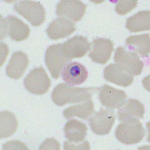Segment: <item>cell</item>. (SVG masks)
I'll list each match as a JSON object with an SVG mask.
<instances>
[{
  "label": "cell",
  "instance_id": "8",
  "mask_svg": "<svg viewBox=\"0 0 150 150\" xmlns=\"http://www.w3.org/2000/svg\"><path fill=\"white\" fill-rule=\"evenodd\" d=\"M114 60L134 76L140 75L143 70V62L140 60L138 55L133 52L127 51L122 47L116 49Z\"/></svg>",
  "mask_w": 150,
  "mask_h": 150
},
{
  "label": "cell",
  "instance_id": "24",
  "mask_svg": "<svg viewBox=\"0 0 150 150\" xmlns=\"http://www.w3.org/2000/svg\"><path fill=\"white\" fill-rule=\"evenodd\" d=\"M64 149L65 150H90V145L89 142L86 140L84 142L79 144L70 143L68 141L64 142Z\"/></svg>",
  "mask_w": 150,
  "mask_h": 150
},
{
  "label": "cell",
  "instance_id": "5",
  "mask_svg": "<svg viewBox=\"0 0 150 150\" xmlns=\"http://www.w3.org/2000/svg\"><path fill=\"white\" fill-rule=\"evenodd\" d=\"M62 44L50 46L45 53V61L52 77L58 79L66 65L72 60L65 55Z\"/></svg>",
  "mask_w": 150,
  "mask_h": 150
},
{
  "label": "cell",
  "instance_id": "13",
  "mask_svg": "<svg viewBox=\"0 0 150 150\" xmlns=\"http://www.w3.org/2000/svg\"><path fill=\"white\" fill-rule=\"evenodd\" d=\"M75 24L67 19L59 18L52 22L47 29L50 39L53 40L64 39L71 35L75 31Z\"/></svg>",
  "mask_w": 150,
  "mask_h": 150
},
{
  "label": "cell",
  "instance_id": "6",
  "mask_svg": "<svg viewBox=\"0 0 150 150\" xmlns=\"http://www.w3.org/2000/svg\"><path fill=\"white\" fill-rule=\"evenodd\" d=\"M94 112L88 120L91 130L98 135H107L116 121L114 109L102 107L99 112Z\"/></svg>",
  "mask_w": 150,
  "mask_h": 150
},
{
  "label": "cell",
  "instance_id": "20",
  "mask_svg": "<svg viewBox=\"0 0 150 150\" xmlns=\"http://www.w3.org/2000/svg\"><path fill=\"white\" fill-rule=\"evenodd\" d=\"M126 27L130 33L149 31L150 29V12L140 11L127 19Z\"/></svg>",
  "mask_w": 150,
  "mask_h": 150
},
{
  "label": "cell",
  "instance_id": "26",
  "mask_svg": "<svg viewBox=\"0 0 150 150\" xmlns=\"http://www.w3.org/2000/svg\"><path fill=\"white\" fill-rule=\"evenodd\" d=\"M4 150H29L25 144L18 140L11 141L3 145Z\"/></svg>",
  "mask_w": 150,
  "mask_h": 150
},
{
  "label": "cell",
  "instance_id": "3",
  "mask_svg": "<svg viewBox=\"0 0 150 150\" xmlns=\"http://www.w3.org/2000/svg\"><path fill=\"white\" fill-rule=\"evenodd\" d=\"M14 10L25 18L32 26L39 27L44 23L46 13L40 2L33 1H19L14 5Z\"/></svg>",
  "mask_w": 150,
  "mask_h": 150
},
{
  "label": "cell",
  "instance_id": "9",
  "mask_svg": "<svg viewBox=\"0 0 150 150\" xmlns=\"http://www.w3.org/2000/svg\"><path fill=\"white\" fill-rule=\"evenodd\" d=\"M91 46L89 57L93 61L102 65L106 64L109 61L114 50V44L111 40L106 38L94 40Z\"/></svg>",
  "mask_w": 150,
  "mask_h": 150
},
{
  "label": "cell",
  "instance_id": "18",
  "mask_svg": "<svg viewBox=\"0 0 150 150\" xmlns=\"http://www.w3.org/2000/svg\"><path fill=\"white\" fill-rule=\"evenodd\" d=\"M145 112L143 104L138 100L129 99L119 108L117 115L120 121H123L130 118L143 119Z\"/></svg>",
  "mask_w": 150,
  "mask_h": 150
},
{
  "label": "cell",
  "instance_id": "14",
  "mask_svg": "<svg viewBox=\"0 0 150 150\" xmlns=\"http://www.w3.org/2000/svg\"><path fill=\"white\" fill-rule=\"evenodd\" d=\"M88 72L85 67L78 62H72L65 66L62 77L67 83L72 85H79L85 82Z\"/></svg>",
  "mask_w": 150,
  "mask_h": 150
},
{
  "label": "cell",
  "instance_id": "23",
  "mask_svg": "<svg viewBox=\"0 0 150 150\" xmlns=\"http://www.w3.org/2000/svg\"><path fill=\"white\" fill-rule=\"evenodd\" d=\"M137 0H120L115 7V11L120 15H126L136 8Z\"/></svg>",
  "mask_w": 150,
  "mask_h": 150
},
{
  "label": "cell",
  "instance_id": "19",
  "mask_svg": "<svg viewBox=\"0 0 150 150\" xmlns=\"http://www.w3.org/2000/svg\"><path fill=\"white\" fill-rule=\"evenodd\" d=\"M125 45L130 51L136 53L142 58H149L150 51V34L130 36L126 40Z\"/></svg>",
  "mask_w": 150,
  "mask_h": 150
},
{
  "label": "cell",
  "instance_id": "1",
  "mask_svg": "<svg viewBox=\"0 0 150 150\" xmlns=\"http://www.w3.org/2000/svg\"><path fill=\"white\" fill-rule=\"evenodd\" d=\"M99 89L97 87L79 88L61 83L54 89L52 99L55 104L61 107L67 104L81 103L90 99Z\"/></svg>",
  "mask_w": 150,
  "mask_h": 150
},
{
  "label": "cell",
  "instance_id": "4",
  "mask_svg": "<svg viewBox=\"0 0 150 150\" xmlns=\"http://www.w3.org/2000/svg\"><path fill=\"white\" fill-rule=\"evenodd\" d=\"M25 87L29 92L42 95L46 93L51 86V81L43 67L35 68L24 79Z\"/></svg>",
  "mask_w": 150,
  "mask_h": 150
},
{
  "label": "cell",
  "instance_id": "25",
  "mask_svg": "<svg viewBox=\"0 0 150 150\" xmlns=\"http://www.w3.org/2000/svg\"><path fill=\"white\" fill-rule=\"evenodd\" d=\"M61 145L55 138L47 139L40 147L39 150H60Z\"/></svg>",
  "mask_w": 150,
  "mask_h": 150
},
{
  "label": "cell",
  "instance_id": "12",
  "mask_svg": "<svg viewBox=\"0 0 150 150\" xmlns=\"http://www.w3.org/2000/svg\"><path fill=\"white\" fill-rule=\"evenodd\" d=\"M91 44L87 38L76 36L66 41L62 46L65 55L72 60L85 56L91 50Z\"/></svg>",
  "mask_w": 150,
  "mask_h": 150
},
{
  "label": "cell",
  "instance_id": "10",
  "mask_svg": "<svg viewBox=\"0 0 150 150\" xmlns=\"http://www.w3.org/2000/svg\"><path fill=\"white\" fill-rule=\"evenodd\" d=\"M99 99L102 105L112 109H119L124 104L127 95L123 90L105 84L99 89Z\"/></svg>",
  "mask_w": 150,
  "mask_h": 150
},
{
  "label": "cell",
  "instance_id": "21",
  "mask_svg": "<svg viewBox=\"0 0 150 150\" xmlns=\"http://www.w3.org/2000/svg\"><path fill=\"white\" fill-rule=\"evenodd\" d=\"M94 112V104L91 99L74 106H71L64 111L63 115L67 119L77 117L82 119L87 120Z\"/></svg>",
  "mask_w": 150,
  "mask_h": 150
},
{
  "label": "cell",
  "instance_id": "7",
  "mask_svg": "<svg viewBox=\"0 0 150 150\" xmlns=\"http://www.w3.org/2000/svg\"><path fill=\"white\" fill-rule=\"evenodd\" d=\"M87 7L79 0H62L57 5L56 12L58 17L77 23L84 17Z\"/></svg>",
  "mask_w": 150,
  "mask_h": 150
},
{
  "label": "cell",
  "instance_id": "22",
  "mask_svg": "<svg viewBox=\"0 0 150 150\" xmlns=\"http://www.w3.org/2000/svg\"><path fill=\"white\" fill-rule=\"evenodd\" d=\"M18 127V121L15 115L9 111L0 112V138H6L15 133Z\"/></svg>",
  "mask_w": 150,
  "mask_h": 150
},
{
  "label": "cell",
  "instance_id": "11",
  "mask_svg": "<svg viewBox=\"0 0 150 150\" xmlns=\"http://www.w3.org/2000/svg\"><path fill=\"white\" fill-rule=\"evenodd\" d=\"M105 79L108 82L126 87L133 83L134 77L127 69L118 64H111L104 71Z\"/></svg>",
  "mask_w": 150,
  "mask_h": 150
},
{
  "label": "cell",
  "instance_id": "16",
  "mask_svg": "<svg viewBox=\"0 0 150 150\" xmlns=\"http://www.w3.org/2000/svg\"><path fill=\"white\" fill-rule=\"evenodd\" d=\"M8 34L11 39L21 42L29 37L31 30L27 24L14 16L9 15L5 20Z\"/></svg>",
  "mask_w": 150,
  "mask_h": 150
},
{
  "label": "cell",
  "instance_id": "15",
  "mask_svg": "<svg viewBox=\"0 0 150 150\" xmlns=\"http://www.w3.org/2000/svg\"><path fill=\"white\" fill-rule=\"evenodd\" d=\"M29 63L28 57L22 51L13 53L6 67V74L11 78L18 80L22 76Z\"/></svg>",
  "mask_w": 150,
  "mask_h": 150
},
{
  "label": "cell",
  "instance_id": "17",
  "mask_svg": "<svg viewBox=\"0 0 150 150\" xmlns=\"http://www.w3.org/2000/svg\"><path fill=\"white\" fill-rule=\"evenodd\" d=\"M88 128L84 123L76 119L67 122L64 129L65 137L70 143L79 144L85 139Z\"/></svg>",
  "mask_w": 150,
  "mask_h": 150
},
{
  "label": "cell",
  "instance_id": "2",
  "mask_svg": "<svg viewBox=\"0 0 150 150\" xmlns=\"http://www.w3.org/2000/svg\"><path fill=\"white\" fill-rule=\"evenodd\" d=\"M145 135L143 125L137 118L125 120L115 131L116 138L126 145L139 143L143 139Z\"/></svg>",
  "mask_w": 150,
  "mask_h": 150
}]
</instances>
